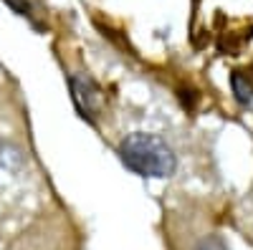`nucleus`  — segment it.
I'll list each match as a JSON object with an SVG mask.
<instances>
[{
    "instance_id": "nucleus-2",
    "label": "nucleus",
    "mask_w": 253,
    "mask_h": 250,
    "mask_svg": "<svg viewBox=\"0 0 253 250\" xmlns=\"http://www.w3.org/2000/svg\"><path fill=\"white\" fill-rule=\"evenodd\" d=\"M69 86H71L74 107L81 114V119H86L89 124H96V119L104 109V94L99 89V83L86 73H74L69 78Z\"/></svg>"
},
{
    "instance_id": "nucleus-3",
    "label": "nucleus",
    "mask_w": 253,
    "mask_h": 250,
    "mask_svg": "<svg viewBox=\"0 0 253 250\" xmlns=\"http://www.w3.org/2000/svg\"><path fill=\"white\" fill-rule=\"evenodd\" d=\"M230 86H233V94H236L238 104H251V99H253V86H251V81H248L241 71H236L233 76H230Z\"/></svg>"
},
{
    "instance_id": "nucleus-1",
    "label": "nucleus",
    "mask_w": 253,
    "mask_h": 250,
    "mask_svg": "<svg viewBox=\"0 0 253 250\" xmlns=\"http://www.w3.org/2000/svg\"><path fill=\"white\" fill-rule=\"evenodd\" d=\"M119 157L126 170L150 179H165L177 170V157L172 147L162 137L150 132H134L124 137L119 144Z\"/></svg>"
},
{
    "instance_id": "nucleus-4",
    "label": "nucleus",
    "mask_w": 253,
    "mask_h": 250,
    "mask_svg": "<svg viewBox=\"0 0 253 250\" xmlns=\"http://www.w3.org/2000/svg\"><path fill=\"white\" fill-rule=\"evenodd\" d=\"M198 250H228V245H225L220 238L213 235V238H205V240L198 245Z\"/></svg>"
}]
</instances>
